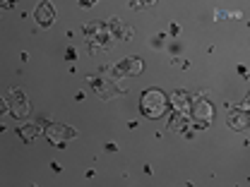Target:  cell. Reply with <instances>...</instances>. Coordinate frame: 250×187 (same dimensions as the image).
<instances>
[{"label": "cell", "mask_w": 250, "mask_h": 187, "mask_svg": "<svg viewBox=\"0 0 250 187\" xmlns=\"http://www.w3.org/2000/svg\"><path fill=\"white\" fill-rule=\"evenodd\" d=\"M82 31H84V36H87V48H89L92 56L113 48L116 36H113V31L108 29L106 22H89V24L82 27Z\"/></svg>", "instance_id": "obj_1"}, {"label": "cell", "mask_w": 250, "mask_h": 187, "mask_svg": "<svg viewBox=\"0 0 250 187\" xmlns=\"http://www.w3.org/2000/svg\"><path fill=\"white\" fill-rule=\"evenodd\" d=\"M140 111H142V115L149 118V120L161 118V115L168 111V98H166V94L159 92V89L145 92L142 98H140Z\"/></svg>", "instance_id": "obj_2"}, {"label": "cell", "mask_w": 250, "mask_h": 187, "mask_svg": "<svg viewBox=\"0 0 250 187\" xmlns=\"http://www.w3.org/2000/svg\"><path fill=\"white\" fill-rule=\"evenodd\" d=\"M2 113H10L15 118H27L31 113L29 98L22 94V89H7L2 96Z\"/></svg>", "instance_id": "obj_3"}, {"label": "cell", "mask_w": 250, "mask_h": 187, "mask_svg": "<svg viewBox=\"0 0 250 187\" xmlns=\"http://www.w3.org/2000/svg\"><path fill=\"white\" fill-rule=\"evenodd\" d=\"M192 113V130H207L214 123V106L207 101V96H197L190 106Z\"/></svg>", "instance_id": "obj_4"}, {"label": "cell", "mask_w": 250, "mask_h": 187, "mask_svg": "<svg viewBox=\"0 0 250 187\" xmlns=\"http://www.w3.org/2000/svg\"><path fill=\"white\" fill-rule=\"evenodd\" d=\"M89 82H92V87H94V94H96L101 101H111V98H116V96H121V94H127V87L116 84V79H113L111 75L89 77Z\"/></svg>", "instance_id": "obj_5"}, {"label": "cell", "mask_w": 250, "mask_h": 187, "mask_svg": "<svg viewBox=\"0 0 250 187\" xmlns=\"http://www.w3.org/2000/svg\"><path fill=\"white\" fill-rule=\"evenodd\" d=\"M43 134H46V139H48L53 147L65 149V147H67V142L77 137V130H75V127H70V125L48 123L46 127H43Z\"/></svg>", "instance_id": "obj_6"}, {"label": "cell", "mask_w": 250, "mask_h": 187, "mask_svg": "<svg viewBox=\"0 0 250 187\" xmlns=\"http://www.w3.org/2000/svg\"><path fill=\"white\" fill-rule=\"evenodd\" d=\"M108 72H113V75H111L113 79H116V77H137V75L145 72V60L130 56V58H125V60L116 62L113 67H108Z\"/></svg>", "instance_id": "obj_7"}, {"label": "cell", "mask_w": 250, "mask_h": 187, "mask_svg": "<svg viewBox=\"0 0 250 187\" xmlns=\"http://www.w3.org/2000/svg\"><path fill=\"white\" fill-rule=\"evenodd\" d=\"M34 17H36V24H39V27H43V29H48V27H53V24H56V10H53V5H51V2H39V7H36Z\"/></svg>", "instance_id": "obj_8"}, {"label": "cell", "mask_w": 250, "mask_h": 187, "mask_svg": "<svg viewBox=\"0 0 250 187\" xmlns=\"http://www.w3.org/2000/svg\"><path fill=\"white\" fill-rule=\"evenodd\" d=\"M171 106H173V113H190V106H192V96L186 92V89H178V92L171 94V101H168Z\"/></svg>", "instance_id": "obj_9"}, {"label": "cell", "mask_w": 250, "mask_h": 187, "mask_svg": "<svg viewBox=\"0 0 250 187\" xmlns=\"http://www.w3.org/2000/svg\"><path fill=\"white\" fill-rule=\"evenodd\" d=\"M168 127H171V130H176L181 137H188V139H192V137H195V130H192L190 120H188L183 113H173V118H171Z\"/></svg>", "instance_id": "obj_10"}, {"label": "cell", "mask_w": 250, "mask_h": 187, "mask_svg": "<svg viewBox=\"0 0 250 187\" xmlns=\"http://www.w3.org/2000/svg\"><path fill=\"white\" fill-rule=\"evenodd\" d=\"M248 111H241V108H231V113H229V118H226V125L231 127V130H236V132H243V130H248Z\"/></svg>", "instance_id": "obj_11"}, {"label": "cell", "mask_w": 250, "mask_h": 187, "mask_svg": "<svg viewBox=\"0 0 250 187\" xmlns=\"http://www.w3.org/2000/svg\"><path fill=\"white\" fill-rule=\"evenodd\" d=\"M17 132H20V139L29 144V142H34V139H36V134H39V132H43V127H41L39 123H29V125H22Z\"/></svg>", "instance_id": "obj_12"}, {"label": "cell", "mask_w": 250, "mask_h": 187, "mask_svg": "<svg viewBox=\"0 0 250 187\" xmlns=\"http://www.w3.org/2000/svg\"><path fill=\"white\" fill-rule=\"evenodd\" d=\"M166 38H168V34H164V31H161V34H156V38L152 41V46H154V48H164Z\"/></svg>", "instance_id": "obj_13"}, {"label": "cell", "mask_w": 250, "mask_h": 187, "mask_svg": "<svg viewBox=\"0 0 250 187\" xmlns=\"http://www.w3.org/2000/svg\"><path fill=\"white\" fill-rule=\"evenodd\" d=\"M65 60H77V48H67V51H65Z\"/></svg>", "instance_id": "obj_14"}, {"label": "cell", "mask_w": 250, "mask_h": 187, "mask_svg": "<svg viewBox=\"0 0 250 187\" xmlns=\"http://www.w3.org/2000/svg\"><path fill=\"white\" fill-rule=\"evenodd\" d=\"M171 65H173V67H183V70L190 67V62L188 60H178V58H171Z\"/></svg>", "instance_id": "obj_15"}, {"label": "cell", "mask_w": 250, "mask_h": 187, "mask_svg": "<svg viewBox=\"0 0 250 187\" xmlns=\"http://www.w3.org/2000/svg\"><path fill=\"white\" fill-rule=\"evenodd\" d=\"M178 31H181V27H178V24H171V29H168V36H178Z\"/></svg>", "instance_id": "obj_16"}, {"label": "cell", "mask_w": 250, "mask_h": 187, "mask_svg": "<svg viewBox=\"0 0 250 187\" xmlns=\"http://www.w3.org/2000/svg\"><path fill=\"white\" fill-rule=\"evenodd\" d=\"M214 19H229V15L221 12V10H217V12H214Z\"/></svg>", "instance_id": "obj_17"}, {"label": "cell", "mask_w": 250, "mask_h": 187, "mask_svg": "<svg viewBox=\"0 0 250 187\" xmlns=\"http://www.w3.org/2000/svg\"><path fill=\"white\" fill-rule=\"evenodd\" d=\"M106 151H108V154H113V151H118V144H113V142H111V144H106Z\"/></svg>", "instance_id": "obj_18"}, {"label": "cell", "mask_w": 250, "mask_h": 187, "mask_svg": "<svg viewBox=\"0 0 250 187\" xmlns=\"http://www.w3.org/2000/svg\"><path fill=\"white\" fill-rule=\"evenodd\" d=\"M238 75H243V77H248V67H246V65H238Z\"/></svg>", "instance_id": "obj_19"}, {"label": "cell", "mask_w": 250, "mask_h": 187, "mask_svg": "<svg viewBox=\"0 0 250 187\" xmlns=\"http://www.w3.org/2000/svg\"><path fill=\"white\" fill-rule=\"evenodd\" d=\"M84 98H87V94H84V92H77V94H75V101H84Z\"/></svg>", "instance_id": "obj_20"}, {"label": "cell", "mask_w": 250, "mask_h": 187, "mask_svg": "<svg viewBox=\"0 0 250 187\" xmlns=\"http://www.w3.org/2000/svg\"><path fill=\"white\" fill-rule=\"evenodd\" d=\"M0 7H2V10H12V7H15V2H12V0H10V2H2V5H0Z\"/></svg>", "instance_id": "obj_21"}, {"label": "cell", "mask_w": 250, "mask_h": 187, "mask_svg": "<svg viewBox=\"0 0 250 187\" xmlns=\"http://www.w3.org/2000/svg\"><path fill=\"white\" fill-rule=\"evenodd\" d=\"M51 170L53 173H61V163H51Z\"/></svg>", "instance_id": "obj_22"}, {"label": "cell", "mask_w": 250, "mask_h": 187, "mask_svg": "<svg viewBox=\"0 0 250 187\" xmlns=\"http://www.w3.org/2000/svg\"><path fill=\"white\" fill-rule=\"evenodd\" d=\"M80 5H82V7H94V2H92V0H82Z\"/></svg>", "instance_id": "obj_23"}]
</instances>
